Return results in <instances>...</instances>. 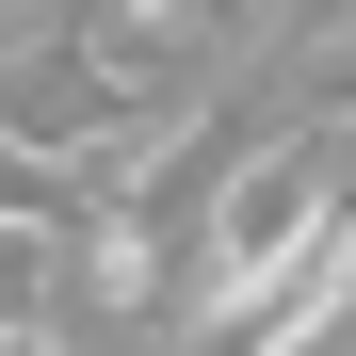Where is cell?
I'll list each match as a JSON object with an SVG mask.
<instances>
[{
    "mask_svg": "<svg viewBox=\"0 0 356 356\" xmlns=\"http://www.w3.org/2000/svg\"><path fill=\"white\" fill-rule=\"evenodd\" d=\"M340 211H356V195H340V162H324V130H275V146H259V162H243V178L211 195V227H195V291H178V340L243 324V308H259V291H275L291 259L324 243Z\"/></svg>",
    "mask_w": 356,
    "mask_h": 356,
    "instance_id": "cell-1",
    "label": "cell"
}]
</instances>
